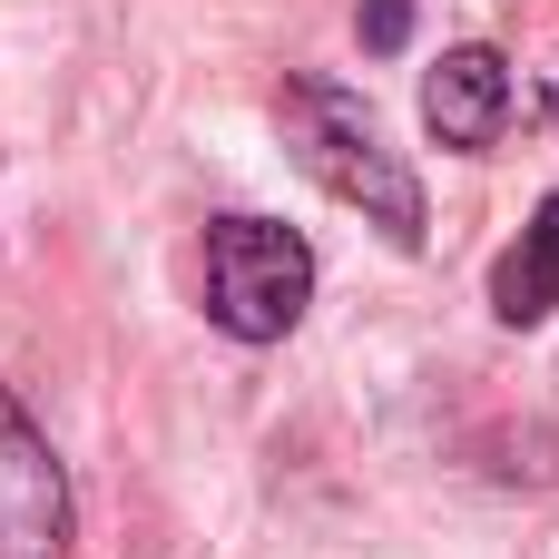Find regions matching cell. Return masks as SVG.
<instances>
[{
    "mask_svg": "<svg viewBox=\"0 0 559 559\" xmlns=\"http://www.w3.org/2000/svg\"><path fill=\"white\" fill-rule=\"evenodd\" d=\"M275 118H285V147H295V167H305L324 197L364 206V226H383L403 255L423 246V187H413L403 147L383 138V118L364 108V88H334V79H285Z\"/></svg>",
    "mask_w": 559,
    "mask_h": 559,
    "instance_id": "1",
    "label": "cell"
},
{
    "mask_svg": "<svg viewBox=\"0 0 559 559\" xmlns=\"http://www.w3.org/2000/svg\"><path fill=\"white\" fill-rule=\"evenodd\" d=\"M314 305V246L275 216H216L206 226V324L226 344H285Z\"/></svg>",
    "mask_w": 559,
    "mask_h": 559,
    "instance_id": "2",
    "label": "cell"
},
{
    "mask_svg": "<svg viewBox=\"0 0 559 559\" xmlns=\"http://www.w3.org/2000/svg\"><path fill=\"white\" fill-rule=\"evenodd\" d=\"M0 559H69V472L0 383Z\"/></svg>",
    "mask_w": 559,
    "mask_h": 559,
    "instance_id": "3",
    "label": "cell"
},
{
    "mask_svg": "<svg viewBox=\"0 0 559 559\" xmlns=\"http://www.w3.org/2000/svg\"><path fill=\"white\" fill-rule=\"evenodd\" d=\"M423 128L442 138V147H462V157H481L501 128H511V59L501 49H442V69L423 79Z\"/></svg>",
    "mask_w": 559,
    "mask_h": 559,
    "instance_id": "4",
    "label": "cell"
},
{
    "mask_svg": "<svg viewBox=\"0 0 559 559\" xmlns=\"http://www.w3.org/2000/svg\"><path fill=\"white\" fill-rule=\"evenodd\" d=\"M491 314H501L511 334H531V324L559 314V187L531 206V226L501 246V265H491Z\"/></svg>",
    "mask_w": 559,
    "mask_h": 559,
    "instance_id": "5",
    "label": "cell"
},
{
    "mask_svg": "<svg viewBox=\"0 0 559 559\" xmlns=\"http://www.w3.org/2000/svg\"><path fill=\"white\" fill-rule=\"evenodd\" d=\"M413 39V0H364V49H403Z\"/></svg>",
    "mask_w": 559,
    "mask_h": 559,
    "instance_id": "6",
    "label": "cell"
},
{
    "mask_svg": "<svg viewBox=\"0 0 559 559\" xmlns=\"http://www.w3.org/2000/svg\"><path fill=\"white\" fill-rule=\"evenodd\" d=\"M550 118H559V79H550Z\"/></svg>",
    "mask_w": 559,
    "mask_h": 559,
    "instance_id": "7",
    "label": "cell"
}]
</instances>
